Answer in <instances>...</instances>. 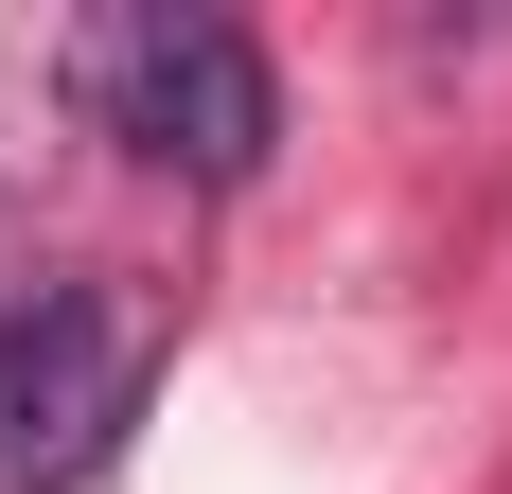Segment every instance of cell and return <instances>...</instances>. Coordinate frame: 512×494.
<instances>
[{"label": "cell", "mask_w": 512, "mask_h": 494, "mask_svg": "<svg viewBox=\"0 0 512 494\" xmlns=\"http://www.w3.org/2000/svg\"><path fill=\"white\" fill-rule=\"evenodd\" d=\"M142 424V318L106 283L0 300V494H89Z\"/></svg>", "instance_id": "obj_1"}, {"label": "cell", "mask_w": 512, "mask_h": 494, "mask_svg": "<svg viewBox=\"0 0 512 494\" xmlns=\"http://www.w3.org/2000/svg\"><path fill=\"white\" fill-rule=\"evenodd\" d=\"M89 106L106 142H142L159 177H265V142H283V71H265L230 18H106L89 36Z\"/></svg>", "instance_id": "obj_2"}]
</instances>
